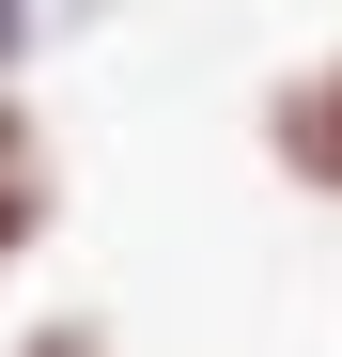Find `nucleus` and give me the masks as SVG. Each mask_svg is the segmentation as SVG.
Returning <instances> with one entry per match:
<instances>
[{
	"label": "nucleus",
	"mask_w": 342,
	"mask_h": 357,
	"mask_svg": "<svg viewBox=\"0 0 342 357\" xmlns=\"http://www.w3.org/2000/svg\"><path fill=\"white\" fill-rule=\"evenodd\" d=\"M16 357H125V342H109V326H94V311H47V326H31V342H16Z\"/></svg>",
	"instance_id": "nucleus-3"
},
{
	"label": "nucleus",
	"mask_w": 342,
	"mask_h": 357,
	"mask_svg": "<svg viewBox=\"0 0 342 357\" xmlns=\"http://www.w3.org/2000/svg\"><path fill=\"white\" fill-rule=\"evenodd\" d=\"M63 218V155H47L31 93H0V264H31V233Z\"/></svg>",
	"instance_id": "nucleus-2"
},
{
	"label": "nucleus",
	"mask_w": 342,
	"mask_h": 357,
	"mask_svg": "<svg viewBox=\"0 0 342 357\" xmlns=\"http://www.w3.org/2000/svg\"><path fill=\"white\" fill-rule=\"evenodd\" d=\"M16 47H31V0H0V78H16Z\"/></svg>",
	"instance_id": "nucleus-4"
},
{
	"label": "nucleus",
	"mask_w": 342,
	"mask_h": 357,
	"mask_svg": "<svg viewBox=\"0 0 342 357\" xmlns=\"http://www.w3.org/2000/svg\"><path fill=\"white\" fill-rule=\"evenodd\" d=\"M265 171L311 187V202H342V47H311V63L265 93Z\"/></svg>",
	"instance_id": "nucleus-1"
}]
</instances>
